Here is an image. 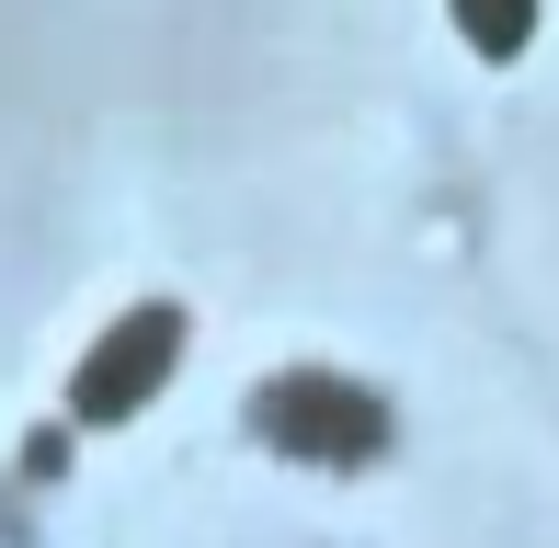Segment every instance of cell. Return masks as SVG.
Here are the masks:
<instances>
[{"mask_svg": "<svg viewBox=\"0 0 559 548\" xmlns=\"http://www.w3.org/2000/svg\"><path fill=\"white\" fill-rule=\"evenodd\" d=\"M183 343H194V320L171 309V297H138V309H115L104 332L81 343V366H69V422H138L148 401L171 389V366H183Z\"/></svg>", "mask_w": 559, "mask_h": 548, "instance_id": "cell-2", "label": "cell"}, {"mask_svg": "<svg viewBox=\"0 0 559 548\" xmlns=\"http://www.w3.org/2000/svg\"><path fill=\"white\" fill-rule=\"evenodd\" d=\"M456 35H468L479 58H514V46L537 35V0H456Z\"/></svg>", "mask_w": 559, "mask_h": 548, "instance_id": "cell-3", "label": "cell"}, {"mask_svg": "<svg viewBox=\"0 0 559 548\" xmlns=\"http://www.w3.org/2000/svg\"><path fill=\"white\" fill-rule=\"evenodd\" d=\"M251 434L274 445V457L297 468H377L389 457V401H377L366 378H343V366H274L263 389H251Z\"/></svg>", "mask_w": 559, "mask_h": 548, "instance_id": "cell-1", "label": "cell"}]
</instances>
